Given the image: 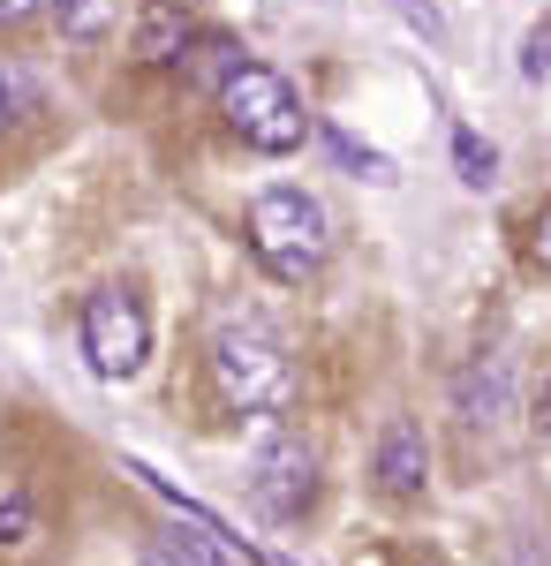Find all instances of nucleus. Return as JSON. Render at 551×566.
Returning a JSON list of instances; mask_svg holds the SVG:
<instances>
[{
    "label": "nucleus",
    "mask_w": 551,
    "mask_h": 566,
    "mask_svg": "<svg viewBox=\"0 0 551 566\" xmlns=\"http://www.w3.org/2000/svg\"><path fill=\"white\" fill-rule=\"evenodd\" d=\"M205 370H212L219 408H235V416H264L272 423L295 400V363L280 348V333L257 325V317H219L212 348H205Z\"/></svg>",
    "instance_id": "1"
},
{
    "label": "nucleus",
    "mask_w": 551,
    "mask_h": 566,
    "mask_svg": "<svg viewBox=\"0 0 551 566\" xmlns=\"http://www.w3.org/2000/svg\"><path fill=\"white\" fill-rule=\"evenodd\" d=\"M250 250L272 280L302 287L310 272H325V258H333V212L310 189H264L250 205Z\"/></svg>",
    "instance_id": "2"
},
{
    "label": "nucleus",
    "mask_w": 551,
    "mask_h": 566,
    "mask_svg": "<svg viewBox=\"0 0 551 566\" xmlns=\"http://www.w3.org/2000/svg\"><path fill=\"white\" fill-rule=\"evenodd\" d=\"M219 114H227V129L242 136L250 151H295L302 136H310V114H302V98L288 91L280 69H264V61H242L227 91H219Z\"/></svg>",
    "instance_id": "3"
},
{
    "label": "nucleus",
    "mask_w": 551,
    "mask_h": 566,
    "mask_svg": "<svg viewBox=\"0 0 551 566\" xmlns=\"http://www.w3.org/2000/svg\"><path fill=\"white\" fill-rule=\"evenodd\" d=\"M242 491L264 522H302L310 499H318V453L310 438L288 431V423H264L250 438V461H242Z\"/></svg>",
    "instance_id": "4"
},
{
    "label": "nucleus",
    "mask_w": 551,
    "mask_h": 566,
    "mask_svg": "<svg viewBox=\"0 0 551 566\" xmlns=\"http://www.w3.org/2000/svg\"><path fill=\"white\" fill-rule=\"evenodd\" d=\"M76 340H84V363L98 378H136L144 355H152V317L128 287H98V295H84Z\"/></svg>",
    "instance_id": "5"
},
{
    "label": "nucleus",
    "mask_w": 551,
    "mask_h": 566,
    "mask_svg": "<svg viewBox=\"0 0 551 566\" xmlns=\"http://www.w3.org/2000/svg\"><path fill=\"white\" fill-rule=\"evenodd\" d=\"M378 483L393 491V499H416L430 483V453H424V431L416 423H385L378 438Z\"/></svg>",
    "instance_id": "6"
},
{
    "label": "nucleus",
    "mask_w": 551,
    "mask_h": 566,
    "mask_svg": "<svg viewBox=\"0 0 551 566\" xmlns=\"http://www.w3.org/2000/svg\"><path fill=\"white\" fill-rule=\"evenodd\" d=\"M181 45H189V8H181V0H152V8L136 15V53L167 69V61H181Z\"/></svg>",
    "instance_id": "7"
},
{
    "label": "nucleus",
    "mask_w": 551,
    "mask_h": 566,
    "mask_svg": "<svg viewBox=\"0 0 551 566\" xmlns=\"http://www.w3.org/2000/svg\"><path fill=\"white\" fill-rule=\"evenodd\" d=\"M45 8H53L61 39H76V45H98L114 23H122V0H45Z\"/></svg>",
    "instance_id": "8"
},
{
    "label": "nucleus",
    "mask_w": 551,
    "mask_h": 566,
    "mask_svg": "<svg viewBox=\"0 0 551 566\" xmlns=\"http://www.w3.org/2000/svg\"><path fill=\"white\" fill-rule=\"evenodd\" d=\"M454 159H461V181L468 189H484V181H491V167H499V159H491V144H476V136H454Z\"/></svg>",
    "instance_id": "9"
},
{
    "label": "nucleus",
    "mask_w": 551,
    "mask_h": 566,
    "mask_svg": "<svg viewBox=\"0 0 551 566\" xmlns=\"http://www.w3.org/2000/svg\"><path fill=\"white\" fill-rule=\"evenodd\" d=\"M393 15H401V23H408V31H424L430 45L446 39V15H438V0H393Z\"/></svg>",
    "instance_id": "10"
},
{
    "label": "nucleus",
    "mask_w": 551,
    "mask_h": 566,
    "mask_svg": "<svg viewBox=\"0 0 551 566\" xmlns=\"http://www.w3.org/2000/svg\"><path fill=\"white\" fill-rule=\"evenodd\" d=\"M325 136H333V151H340V159H347V167H363V175H371V181H393V159H378V151H363L355 136H340V129H325Z\"/></svg>",
    "instance_id": "11"
},
{
    "label": "nucleus",
    "mask_w": 551,
    "mask_h": 566,
    "mask_svg": "<svg viewBox=\"0 0 551 566\" xmlns=\"http://www.w3.org/2000/svg\"><path fill=\"white\" fill-rule=\"evenodd\" d=\"M23 98H31V91H23V76H15V69H0V129L23 114Z\"/></svg>",
    "instance_id": "12"
},
{
    "label": "nucleus",
    "mask_w": 551,
    "mask_h": 566,
    "mask_svg": "<svg viewBox=\"0 0 551 566\" xmlns=\"http://www.w3.org/2000/svg\"><path fill=\"white\" fill-rule=\"evenodd\" d=\"M23 528H31V506L8 499V506H0V544H23Z\"/></svg>",
    "instance_id": "13"
},
{
    "label": "nucleus",
    "mask_w": 551,
    "mask_h": 566,
    "mask_svg": "<svg viewBox=\"0 0 551 566\" xmlns=\"http://www.w3.org/2000/svg\"><path fill=\"white\" fill-rule=\"evenodd\" d=\"M529 258H537V264L551 272V205H544L537 219H529Z\"/></svg>",
    "instance_id": "14"
},
{
    "label": "nucleus",
    "mask_w": 551,
    "mask_h": 566,
    "mask_svg": "<svg viewBox=\"0 0 551 566\" xmlns=\"http://www.w3.org/2000/svg\"><path fill=\"white\" fill-rule=\"evenodd\" d=\"M521 69H529V76H544V69H551V23L529 39V61H521Z\"/></svg>",
    "instance_id": "15"
},
{
    "label": "nucleus",
    "mask_w": 551,
    "mask_h": 566,
    "mask_svg": "<svg viewBox=\"0 0 551 566\" xmlns=\"http://www.w3.org/2000/svg\"><path fill=\"white\" fill-rule=\"evenodd\" d=\"M39 8H45V0H0V23H31Z\"/></svg>",
    "instance_id": "16"
},
{
    "label": "nucleus",
    "mask_w": 551,
    "mask_h": 566,
    "mask_svg": "<svg viewBox=\"0 0 551 566\" xmlns=\"http://www.w3.org/2000/svg\"><path fill=\"white\" fill-rule=\"evenodd\" d=\"M544 431H551V378H544Z\"/></svg>",
    "instance_id": "17"
}]
</instances>
